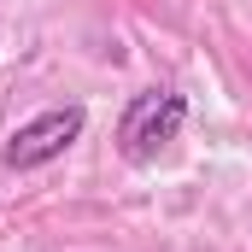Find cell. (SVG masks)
I'll return each instance as SVG.
<instances>
[{
  "mask_svg": "<svg viewBox=\"0 0 252 252\" xmlns=\"http://www.w3.org/2000/svg\"><path fill=\"white\" fill-rule=\"evenodd\" d=\"M82 129H88V112L82 106H53V112H41V118L12 129L6 147H0V158H6V170H41V164L59 158L64 147L82 141Z\"/></svg>",
  "mask_w": 252,
  "mask_h": 252,
  "instance_id": "cell-2",
  "label": "cell"
},
{
  "mask_svg": "<svg viewBox=\"0 0 252 252\" xmlns=\"http://www.w3.org/2000/svg\"><path fill=\"white\" fill-rule=\"evenodd\" d=\"M188 124V100L176 94V88H147V94H135L124 112V124H118V141H124V158L129 164H153L176 135Z\"/></svg>",
  "mask_w": 252,
  "mask_h": 252,
  "instance_id": "cell-1",
  "label": "cell"
}]
</instances>
